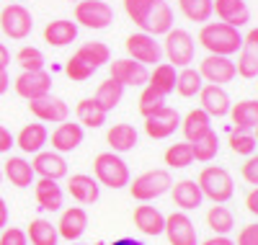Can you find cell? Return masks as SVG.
Listing matches in <instances>:
<instances>
[{
    "label": "cell",
    "mask_w": 258,
    "mask_h": 245,
    "mask_svg": "<svg viewBox=\"0 0 258 245\" xmlns=\"http://www.w3.org/2000/svg\"><path fill=\"white\" fill-rule=\"evenodd\" d=\"M202 245H235V240H230L227 235H214V237L204 240Z\"/></svg>",
    "instance_id": "obj_52"
},
{
    "label": "cell",
    "mask_w": 258,
    "mask_h": 245,
    "mask_svg": "<svg viewBox=\"0 0 258 245\" xmlns=\"http://www.w3.org/2000/svg\"><path fill=\"white\" fill-rule=\"evenodd\" d=\"M31 168H34V175L39 178H49V181H59V178L68 175V163H64L62 152H36L34 160H31Z\"/></svg>",
    "instance_id": "obj_19"
},
{
    "label": "cell",
    "mask_w": 258,
    "mask_h": 245,
    "mask_svg": "<svg viewBox=\"0 0 258 245\" xmlns=\"http://www.w3.org/2000/svg\"><path fill=\"white\" fill-rule=\"evenodd\" d=\"M3 178H8V181L18 189H29L34 183V168L26 158H8L6 168H3Z\"/></svg>",
    "instance_id": "obj_31"
},
{
    "label": "cell",
    "mask_w": 258,
    "mask_h": 245,
    "mask_svg": "<svg viewBox=\"0 0 258 245\" xmlns=\"http://www.w3.org/2000/svg\"><path fill=\"white\" fill-rule=\"evenodd\" d=\"M163 54L173 68H188L197 54V41L186 29H170L163 41Z\"/></svg>",
    "instance_id": "obj_5"
},
{
    "label": "cell",
    "mask_w": 258,
    "mask_h": 245,
    "mask_svg": "<svg viewBox=\"0 0 258 245\" xmlns=\"http://www.w3.org/2000/svg\"><path fill=\"white\" fill-rule=\"evenodd\" d=\"M109 78H114L116 83H121L124 88L126 85H147V78H150V70L147 65L142 62H135L132 57H124V59H114L109 65Z\"/></svg>",
    "instance_id": "obj_14"
},
{
    "label": "cell",
    "mask_w": 258,
    "mask_h": 245,
    "mask_svg": "<svg viewBox=\"0 0 258 245\" xmlns=\"http://www.w3.org/2000/svg\"><path fill=\"white\" fill-rule=\"evenodd\" d=\"M64 73H68V78H73V80L83 83V80H88L96 70H93L85 59H80L78 54H73V57L68 59V65H64Z\"/></svg>",
    "instance_id": "obj_46"
},
{
    "label": "cell",
    "mask_w": 258,
    "mask_h": 245,
    "mask_svg": "<svg viewBox=\"0 0 258 245\" xmlns=\"http://www.w3.org/2000/svg\"><path fill=\"white\" fill-rule=\"evenodd\" d=\"M170 245H199V232L186 212H173L165 217V230Z\"/></svg>",
    "instance_id": "obj_9"
},
{
    "label": "cell",
    "mask_w": 258,
    "mask_h": 245,
    "mask_svg": "<svg viewBox=\"0 0 258 245\" xmlns=\"http://www.w3.org/2000/svg\"><path fill=\"white\" fill-rule=\"evenodd\" d=\"M199 101H202V111H207L209 119H222V116L230 114V108H232L227 91L222 85H212V83H207L199 91Z\"/></svg>",
    "instance_id": "obj_16"
},
{
    "label": "cell",
    "mask_w": 258,
    "mask_h": 245,
    "mask_svg": "<svg viewBox=\"0 0 258 245\" xmlns=\"http://www.w3.org/2000/svg\"><path fill=\"white\" fill-rule=\"evenodd\" d=\"M114 21V8L106 0H80L75 6V24L101 31L106 26H111Z\"/></svg>",
    "instance_id": "obj_6"
},
{
    "label": "cell",
    "mask_w": 258,
    "mask_h": 245,
    "mask_svg": "<svg viewBox=\"0 0 258 245\" xmlns=\"http://www.w3.org/2000/svg\"><path fill=\"white\" fill-rule=\"evenodd\" d=\"M126 52H129V57H132L135 62L155 65L163 57V44L155 41V36L140 31V34H132V36L126 39Z\"/></svg>",
    "instance_id": "obj_12"
},
{
    "label": "cell",
    "mask_w": 258,
    "mask_h": 245,
    "mask_svg": "<svg viewBox=\"0 0 258 245\" xmlns=\"http://www.w3.org/2000/svg\"><path fill=\"white\" fill-rule=\"evenodd\" d=\"M13 145H16V137L11 135V129L0 124V152H8Z\"/></svg>",
    "instance_id": "obj_50"
},
{
    "label": "cell",
    "mask_w": 258,
    "mask_h": 245,
    "mask_svg": "<svg viewBox=\"0 0 258 245\" xmlns=\"http://www.w3.org/2000/svg\"><path fill=\"white\" fill-rule=\"evenodd\" d=\"M212 16L232 29H240L250 21V8L245 0H212Z\"/></svg>",
    "instance_id": "obj_15"
},
{
    "label": "cell",
    "mask_w": 258,
    "mask_h": 245,
    "mask_svg": "<svg viewBox=\"0 0 258 245\" xmlns=\"http://www.w3.org/2000/svg\"><path fill=\"white\" fill-rule=\"evenodd\" d=\"M57 235L62 240H80L85 235V230H88V212H85L83 207H70V209H64L59 222H57Z\"/></svg>",
    "instance_id": "obj_17"
},
{
    "label": "cell",
    "mask_w": 258,
    "mask_h": 245,
    "mask_svg": "<svg viewBox=\"0 0 258 245\" xmlns=\"http://www.w3.org/2000/svg\"><path fill=\"white\" fill-rule=\"evenodd\" d=\"M0 245H29V237H26L24 230H18V227H3Z\"/></svg>",
    "instance_id": "obj_47"
},
{
    "label": "cell",
    "mask_w": 258,
    "mask_h": 245,
    "mask_svg": "<svg viewBox=\"0 0 258 245\" xmlns=\"http://www.w3.org/2000/svg\"><path fill=\"white\" fill-rule=\"evenodd\" d=\"M155 3H158V0H124V11H126V16L140 26L142 21L147 18V13L155 8Z\"/></svg>",
    "instance_id": "obj_45"
},
{
    "label": "cell",
    "mask_w": 258,
    "mask_h": 245,
    "mask_svg": "<svg viewBox=\"0 0 258 245\" xmlns=\"http://www.w3.org/2000/svg\"><path fill=\"white\" fill-rule=\"evenodd\" d=\"M238 54L240 57H238V62H235L238 75L245 78V80L258 78V29H250L243 36V47H240Z\"/></svg>",
    "instance_id": "obj_18"
},
{
    "label": "cell",
    "mask_w": 258,
    "mask_h": 245,
    "mask_svg": "<svg viewBox=\"0 0 258 245\" xmlns=\"http://www.w3.org/2000/svg\"><path fill=\"white\" fill-rule=\"evenodd\" d=\"M75 39H78V24L75 21L57 18V21H49L44 26V41L49 47H68Z\"/></svg>",
    "instance_id": "obj_26"
},
{
    "label": "cell",
    "mask_w": 258,
    "mask_h": 245,
    "mask_svg": "<svg viewBox=\"0 0 258 245\" xmlns=\"http://www.w3.org/2000/svg\"><path fill=\"white\" fill-rule=\"evenodd\" d=\"M111 245H145V242H140V240H135V237H119V240H114Z\"/></svg>",
    "instance_id": "obj_56"
},
{
    "label": "cell",
    "mask_w": 258,
    "mask_h": 245,
    "mask_svg": "<svg viewBox=\"0 0 258 245\" xmlns=\"http://www.w3.org/2000/svg\"><path fill=\"white\" fill-rule=\"evenodd\" d=\"M93 173H96L93 178L98 181V186L114 189V191L129 186V165L116 152H101V155H96Z\"/></svg>",
    "instance_id": "obj_2"
},
{
    "label": "cell",
    "mask_w": 258,
    "mask_h": 245,
    "mask_svg": "<svg viewBox=\"0 0 258 245\" xmlns=\"http://www.w3.org/2000/svg\"><path fill=\"white\" fill-rule=\"evenodd\" d=\"M170 191H173V204L181 212H191V209L202 207V202H204V194H202L199 183L191 181V178H183L176 186H170Z\"/></svg>",
    "instance_id": "obj_25"
},
{
    "label": "cell",
    "mask_w": 258,
    "mask_h": 245,
    "mask_svg": "<svg viewBox=\"0 0 258 245\" xmlns=\"http://www.w3.org/2000/svg\"><path fill=\"white\" fill-rule=\"evenodd\" d=\"M96 245H106V242H96Z\"/></svg>",
    "instance_id": "obj_59"
},
{
    "label": "cell",
    "mask_w": 258,
    "mask_h": 245,
    "mask_svg": "<svg viewBox=\"0 0 258 245\" xmlns=\"http://www.w3.org/2000/svg\"><path fill=\"white\" fill-rule=\"evenodd\" d=\"M170 186H173L170 173L165 168H153V170L137 175L135 181H129V194H132V199H137V202L147 204V202H153V199L163 196L165 191H170Z\"/></svg>",
    "instance_id": "obj_4"
},
{
    "label": "cell",
    "mask_w": 258,
    "mask_h": 245,
    "mask_svg": "<svg viewBox=\"0 0 258 245\" xmlns=\"http://www.w3.org/2000/svg\"><path fill=\"white\" fill-rule=\"evenodd\" d=\"M202 88H204V78L199 75V70H194L191 65L178 73V78H176V91H178L183 98H194V96H199Z\"/></svg>",
    "instance_id": "obj_38"
},
{
    "label": "cell",
    "mask_w": 258,
    "mask_h": 245,
    "mask_svg": "<svg viewBox=\"0 0 258 245\" xmlns=\"http://www.w3.org/2000/svg\"><path fill=\"white\" fill-rule=\"evenodd\" d=\"M135 227L150 237H155V235H163L165 230V214L158 209V207H150L147 204H140L135 209Z\"/></svg>",
    "instance_id": "obj_23"
},
{
    "label": "cell",
    "mask_w": 258,
    "mask_h": 245,
    "mask_svg": "<svg viewBox=\"0 0 258 245\" xmlns=\"http://www.w3.org/2000/svg\"><path fill=\"white\" fill-rule=\"evenodd\" d=\"M96 103L109 114V111H114L116 106H119V101L124 98V85L121 83H116L114 78H109V80H103L101 85H98V91H96Z\"/></svg>",
    "instance_id": "obj_34"
},
{
    "label": "cell",
    "mask_w": 258,
    "mask_h": 245,
    "mask_svg": "<svg viewBox=\"0 0 258 245\" xmlns=\"http://www.w3.org/2000/svg\"><path fill=\"white\" fill-rule=\"evenodd\" d=\"M207 225L214 230V235H227L235 230V217L227 207L222 204H214L209 212H207Z\"/></svg>",
    "instance_id": "obj_39"
},
{
    "label": "cell",
    "mask_w": 258,
    "mask_h": 245,
    "mask_svg": "<svg viewBox=\"0 0 258 245\" xmlns=\"http://www.w3.org/2000/svg\"><path fill=\"white\" fill-rule=\"evenodd\" d=\"M0 29H3V34L8 39H26L34 29V16L31 11L24 6V3H11L3 8V13H0Z\"/></svg>",
    "instance_id": "obj_7"
},
{
    "label": "cell",
    "mask_w": 258,
    "mask_h": 245,
    "mask_svg": "<svg viewBox=\"0 0 258 245\" xmlns=\"http://www.w3.org/2000/svg\"><path fill=\"white\" fill-rule=\"evenodd\" d=\"M199 75L212 83V85H225L230 80H235L238 75V68H235V59L232 57H222V54H209L202 59L199 65Z\"/></svg>",
    "instance_id": "obj_10"
},
{
    "label": "cell",
    "mask_w": 258,
    "mask_h": 245,
    "mask_svg": "<svg viewBox=\"0 0 258 245\" xmlns=\"http://www.w3.org/2000/svg\"><path fill=\"white\" fill-rule=\"evenodd\" d=\"M253 132H255V135H253V137H255V142H258V127H255V129H253Z\"/></svg>",
    "instance_id": "obj_57"
},
{
    "label": "cell",
    "mask_w": 258,
    "mask_h": 245,
    "mask_svg": "<svg viewBox=\"0 0 258 245\" xmlns=\"http://www.w3.org/2000/svg\"><path fill=\"white\" fill-rule=\"evenodd\" d=\"M199 44L209 54L232 57L243 47V34H240V29H232V26L222 24V21H207L199 31Z\"/></svg>",
    "instance_id": "obj_1"
},
{
    "label": "cell",
    "mask_w": 258,
    "mask_h": 245,
    "mask_svg": "<svg viewBox=\"0 0 258 245\" xmlns=\"http://www.w3.org/2000/svg\"><path fill=\"white\" fill-rule=\"evenodd\" d=\"M8 88H11V78H8V70H0V96L8 93Z\"/></svg>",
    "instance_id": "obj_55"
},
{
    "label": "cell",
    "mask_w": 258,
    "mask_h": 245,
    "mask_svg": "<svg viewBox=\"0 0 258 245\" xmlns=\"http://www.w3.org/2000/svg\"><path fill=\"white\" fill-rule=\"evenodd\" d=\"M47 142H49V132L44 124H26L16 135V147H21V152H29V155L41 152V147Z\"/></svg>",
    "instance_id": "obj_27"
},
{
    "label": "cell",
    "mask_w": 258,
    "mask_h": 245,
    "mask_svg": "<svg viewBox=\"0 0 258 245\" xmlns=\"http://www.w3.org/2000/svg\"><path fill=\"white\" fill-rule=\"evenodd\" d=\"M230 116L235 124V132H253L258 127V101L245 98L230 108Z\"/></svg>",
    "instance_id": "obj_29"
},
{
    "label": "cell",
    "mask_w": 258,
    "mask_h": 245,
    "mask_svg": "<svg viewBox=\"0 0 258 245\" xmlns=\"http://www.w3.org/2000/svg\"><path fill=\"white\" fill-rule=\"evenodd\" d=\"M178 127H181V114L170 106H163V108L155 111V114L145 116V132H147V137H153V140L170 137Z\"/></svg>",
    "instance_id": "obj_11"
},
{
    "label": "cell",
    "mask_w": 258,
    "mask_h": 245,
    "mask_svg": "<svg viewBox=\"0 0 258 245\" xmlns=\"http://www.w3.org/2000/svg\"><path fill=\"white\" fill-rule=\"evenodd\" d=\"M26 237L31 240V245H57L59 242V235H57V227L52 225L49 219H31V225L26 230Z\"/></svg>",
    "instance_id": "obj_35"
},
{
    "label": "cell",
    "mask_w": 258,
    "mask_h": 245,
    "mask_svg": "<svg viewBox=\"0 0 258 245\" xmlns=\"http://www.w3.org/2000/svg\"><path fill=\"white\" fill-rule=\"evenodd\" d=\"M68 191L70 196L75 199V202L80 204H96L98 202V196H101V186L93 175L88 173H75L70 178V183H68Z\"/></svg>",
    "instance_id": "obj_24"
},
{
    "label": "cell",
    "mask_w": 258,
    "mask_h": 245,
    "mask_svg": "<svg viewBox=\"0 0 258 245\" xmlns=\"http://www.w3.org/2000/svg\"><path fill=\"white\" fill-rule=\"evenodd\" d=\"M245 207H248V212H250V214H258V186L245 196Z\"/></svg>",
    "instance_id": "obj_51"
},
{
    "label": "cell",
    "mask_w": 258,
    "mask_h": 245,
    "mask_svg": "<svg viewBox=\"0 0 258 245\" xmlns=\"http://www.w3.org/2000/svg\"><path fill=\"white\" fill-rule=\"evenodd\" d=\"M8 65H11V52L3 41H0V70H8Z\"/></svg>",
    "instance_id": "obj_53"
},
{
    "label": "cell",
    "mask_w": 258,
    "mask_h": 245,
    "mask_svg": "<svg viewBox=\"0 0 258 245\" xmlns=\"http://www.w3.org/2000/svg\"><path fill=\"white\" fill-rule=\"evenodd\" d=\"M217 152H220V137H217V132H214V129H209L204 137L191 142V155H194V160H199V163L214 160V158H217Z\"/></svg>",
    "instance_id": "obj_36"
},
{
    "label": "cell",
    "mask_w": 258,
    "mask_h": 245,
    "mask_svg": "<svg viewBox=\"0 0 258 245\" xmlns=\"http://www.w3.org/2000/svg\"><path fill=\"white\" fill-rule=\"evenodd\" d=\"M181 129H183L186 142H194V140L204 137L207 132L212 129V119H209L207 111H202V108H191L188 114L181 119Z\"/></svg>",
    "instance_id": "obj_30"
},
{
    "label": "cell",
    "mask_w": 258,
    "mask_h": 245,
    "mask_svg": "<svg viewBox=\"0 0 258 245\" xmlns=\"http://www.w3.org/2000/svg\"><path fill=\"white\" fill-rule=\"evenodd\" d=\"M80 59H85L91 65L93 70H98V68H103L106 62H111V49L106 47L103 41H88V44H83V47H78V52H75Z\"/></svg>",
    "instance_id": "obj_37"
},
{
    "label": "cell",
    "mask_w": 258,
    "mask_h": 245,
    "mask_svg": "<svg viewBox=\"0 0 258 245\" xmlns=\"http://www.w3.org/2000/svg\"><path fill=\"white\" fill-rule=\"evenodd\" d=\"M13 88L21 98L26 101H36V98H44L52 93V75L47 70H31V73H21L13 80Z\"/></svg>",
    "instance_id": "obj_8"
},
{
    "label": "cell",
    "mask_w": 258,
    "mask_h": 245,
    "mask_svg": "<svg viewBox=\"0 0 258 245\" xmlns=\"http://www.w3.org/2000/svg\"><path fill=\"white\" fill-rule=\"evenodd\" d=\"M85 140V129L78 121H62L52 132V150L54 152H73L83 145Z\"/></svg>",
    "instance_id": "obj_20"
},
{
    "label": "cell",
    "mask_w": 258,
    "mask_h": 245,
    "mask_svg": "<svg viewBox=\"0 0 258 245\" xmlns=\"http://www.w3.org/2000/svg\"><path fill=\"white\" fill-rule=\"evenodd\" d=\"M16 62L21 65V70H24V73L44 70V54H41L39 47H24V49L16 54Z\"/></svg>",
    "instance_id": "obj_43"
},
{
    "label": "cell",
    "mask_w": 258,
    "mask_h": 245,
    "mask_svg": "<svg viewBox=\"0 0 258 245\" xmlns=\"http://www.w3.org/2000/svg\"><path fill=\"white\" fill-rule=\"evenodd\" d=\"M34 196H36L39 209H44V212H59L64 204V194H62L59 183L49 181V178H39L34 183Z\"/></svg>",
    "instance_id": "obj_22"
},
{
    "label": "cell",
    "mask_w": 258,
    "mask_h": 245,
    "mask_svg": "<svg viewBox=\"0 0 258 245\" xmlns=\"http://www.w3.org/2000/svg\"><path fill=\"white\" fill-rule=\"evenodd\" d=\"M194 163L191 142H176L165 150V165L168 168H188Z\"/></svg>",
    "instance_id": "obj_41"
},
{
    "label": "cell",
    "mask_w": 258,
    "mask_h": 245,
    "mask_svg": "<svg viewBox=\"0 0 258 245\" xmlns=\"http://www.w3.org/2000/svg\"><path fill=\"white\" fill-rule=\"evenodd\" d=\"M165 98L160 91H155L153 85H145V91L140 93V101H137V108H140V114L142 116H150V114H155L158 108L165 106Z\"/></svg>",
    "instance_id": "obj_42"
},
{
    "label": "cell",
    "mask_w": 258,
    "mask_h": 245,
    "mask_svg": "<svg viewBox=\"0 0 258 245\" xmlns=\"http://www.w3.org/2000/svg\"><path fill=\"white\" fill-rule=\"evenodd\" d=\"M140 29L150 36H160V34H168L173 29V8H170L165 0H158L155 8L147 13V18L140 24Z\"/></svg>",
    "instance_id": "obj_21"
},
{
    "label": "cell",
    "mask_w": 258,
    "mask_h": 245,
    "mask_svg": "<svg viewBox=\"0 0 258 245\" xmlns=\"http://www.w3.org/2000/svg\"><path fill=\"white\" fill-rule=\"evenodd\" d=\"M178 8L194 24H207L212 18V0H178Z\"/></svg>",
    "instance_id": "obj_40"
},
{
    "label": "cell",
    "mask_w": 258,
    "mask_h": 245,
    "mask_svg": "<svg viewBox=\"0 0 258 245\" xmlns=\"http://www.w3.org/2000/svg\"><path fill=\"white\" fill-rule=\"evenodd\" d=\"M0 183H3V170H0Z\"/></svg>",
    "instance_id": "obj_58"
},
{
    "label": "cell",
    "mask_w": 258,
    "mask_h": 245,
    "mask_svg": "<svg viewBox=\"0 0 258 245\" xmlns=\"http://www.w3.org/2000/svg\"><path fill=\"white\" fill-rule=\"evenodd\" d=\"M75 116L80 127H88V129H98L106 124V111L96 103V98H83L75 106Z\"/></svg>",
    "instance_id": "obj_32"
},
{
    "label": "cell",
    "mask_w": 258,
    "mask_h": 245,
    "mask_svg": "<svg viewBox=\"0 0 258 245\" xmlns=\"http://www.w3.org/2000/svg\"><path fill=\"white\" fill-rule=\"evenodd\" d=\"M235 245H258V222H253V225H245L238 235V242Z\"/></svg>",
    "instance_id": "obj_49"
},
{
    "label": "cell",
    "mask_w": 258,
    "mask_h": 245,
    "mask_svg": "<svg viewBox=\"0 0 258 245\" xmlns=\"http://www.w3.org/2000/svg\"><path fill=\"white\" fill-rule=\"evenodd\" d=\"M255 137H253V132H235L232 129V135H230V150L235 155H250L255 152Z\"/></svg>",
    "instance_id": "obj_44"
},
{
    "label": "cell",
    "mask_w": 258,
    "mask_h": 245,
    "mask_svg": "<svg viewBox=\"0 0 258 245\" xmlns=\"http://www.w3.org/2000/svg\"><path fill=\"white\" fill-rule=\"evenodd\" d=\"M29 111L44 124H62L68 121L70 116V106L64 103L62 98L57 96H44V98H36V101H29Z\"/></svg>",
    "instance_id": "obj_13"
},
{
    "label": "cell",
    "mask_w": 258,
    "mask_h": 245,
    "mask_svg": "<svg viewBox=\"0 0 258 245\" xmlns=\"http://www.w3.org/2000/svg\"><path fill=\"white\" fill-rule=\"evenodd\" d=\"M199 189L207 199H212L214 204H225L232 199L235 194V181H232V175L230 170L220 168V165H209L199 173Z\"/></svg>",
    "instance_id": "obj_3"
},
{
    "label": "cell",
    "mask_w": 258,
    "mask_h": 245,
    "mask_svg": "<svg viewBox=\"0 0 258 245\" xmlns=\"http://www.w3.org/2000/svg\"><path fill=\"white\" fill-rule=\"evenodd\" d=\"M243 178L248 183H253V186H258V155L253 152L250 158L245 160V165H243Z\"/></svg>",
    "instance_id": "obj_48"
},
{
    "label": "cell",
    "mask_w": 258,
    "mask_h": 245,
    "mask_svg": "<svg viewBox=\"0 0 258 245\" xmlns=\"http://www.w3.org/2000/svg\"><path fill=\"white\" fill-rule=\"evenodd\" d=\"M8 227V204H6V199L0 196V230Z\"/></svg>",
    "instance_id": "obj_54"
},
{
    "label": "cell",
    "mask_w": 258,
    "mask_h": 245,
    "mask_svg": "<svg viewBox=\"0 0 258 245\" xmlns=\"http://www.w3.org/2000/svg\"><path fill=\"white\" fill-rule=\"evenodd\" d=\"M106 142H109L111 152L121 155V152H132L140 142V135L132 124H114L109 132H106Z\"/></svg>",
    "instance_id": "obj_28"
},
{
    "label": "cell",
    "mask_w": 258,
    "mask_h": 245,
    "mask_svg": "<svg viewBox=\"0 0 258 245\" xmlns=\"http://www.w3.org/2000/svg\"><path fill=\"white\" fill-rule=\"evenodd\" d=\"M176 78H178V73H176L173 65H170V62H160V65H155V70L150 73L147 85H153L155 91H160L163 96H170L176 91Z\"/></svg>",
    "instance_id": "obj_33"
}]
</instances>
